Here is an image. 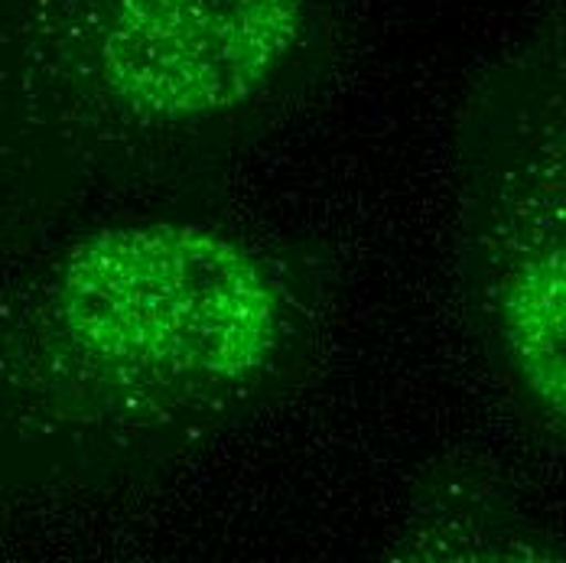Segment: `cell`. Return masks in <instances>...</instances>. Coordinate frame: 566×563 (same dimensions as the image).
<instances>
[{"instance_id":"obj_1","label":"cell","mask_w":566,"mask_h":563,"mask_svg":"<svg viewBox=\"0 0 566 563\" xmlns=\"http://www.w3.org/2000/svg\"><path fill=\"white\" fill-rule=\"evenodd\" d=\"M0 59L85 206L212 176L329 75L326 0H7Z\"/></svg>"},{"instance_id":"obj_2","label":"cell","mask_w":566,"mask_h":563,"mask_svg":"<svg viewBox=\"0 0 566 563\" xmlns=\"http://www.w3.org/2000/svg\"><path fill=\"white\" fill-rule=\"evenodd\" d=\"M465 310L517 417L560 447L566 420L564 23L547 17L472 85L455 131Z\"/></svg>"},{"instance_id":"obj_3","label":"cell","mask_w":566,"mask_h":563,"mask_svg":"<svg viewBox=\"0 0 566 563\" xmlns=\"http://www.w3.org/2000/svg\"><path fill=\"white\" fill-rule=\"evenodd\" d=\"M440 528H450V538L443 534L427 561H551L557 551L537 534L531 518L517 514L514 505L499 496L485 499L479 489L475 496H465L462 505H453L443 492L417 499V514L410 518L407 538L400 544Z\"/></svg>"}]
</instances>
